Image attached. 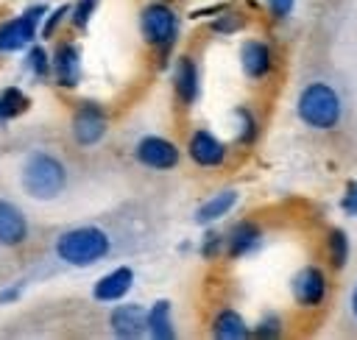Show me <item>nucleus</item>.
<instances>
[{
  "instance_id": "16",
  "label": "nucleus",
  "mask_w": 357,
  "mask_h": 340,
  "mask_svg": "<svg viewBox=\"0 0 357 340\" xmlns=\"http://www.w3.org/2000/svg\"><path fill=\"white\" fill-rule=\"evenodd\" d=\"M31 237L28 215L8 198H0V248H20Z\"/></svg>"
},
{
  "instance_id": "8",
  "label": "nucleus",
  "mask_w": 357,
  "mask_h": 340,
  "mask_svg": "<svg viewBox=\"0 0 357 340\" xmlns=\"http://www.w3.org/2000/svg\"><path fill=\"white\" fill-rule=\"evenodd\" d=\"M134 159L148 167V170H156V173H167V170H176L178 162H181V148L170 139V137H162V134H145L137 139L134 145Z\"/></svg>"
},
{
  "instance_id": "18",
  "label": "nucleus",
  "mask_w": 357,
  "mask_h": 340,
  "mask_svg": "<svg viewBox=\"0 0 357 340\" xmlns=\"http://www.w3.org/2000/svg\"><path fill=\"white\" fill-rule=\"evenodd\" d=\"M145 334L151 340H173L176 337V318H173V304L167 298H156L148 307L145 315Z\"/></svg>"
},
{
  "instance_id": "13",
  "label": "nucleus",
  "mask_w": 357,
  "mask_h": 340,
  "mask_svg": "<svg viewBox=\"0 0 357 340\" xmlns=\"http://www.w3.org/2000/svg\"><path fill=\"white\" fill-rule=\"evenodd\" d=\"M145 315H148V307L137 301H117L109 309L106 326L120 340H139L145 337Z\"/></svg>"
},
{
  "instance_id": "26",
  "label": "nucleus",
  "mask_w": 357,
  "mask_h": 340,
  "mask_svg": "<svg viewBox=\"0 0 357 340\" xmlns=\"http://www.w3.org/2000/svg\"><path fill=\"white\" fill-rule=\"evenodd\" d=\"M282 332H284V318L279 312H265L251 326V337H259V340H276L282 337Z\"/></svg>"
},
{
  "instance_id": "4",
  "label": "nucleus",
  "mask_w": 357,
  "mask_h": 340,
  "mask_svg": "<svg viewBox=\"0 0 357 340\" xmlns=\"http://www.w3.org/2000/svg\"><path fill=\"white\" fill-rule=\"evenodd\" d=\"M139 36L148 47L156 50L162 64H167L178 36H181V17L167 0H151L139 11Z\"/></svg>"
},
{
  "instance_id": "28",
  "label": "nucleus",
  "mask_w": 357,
  "mask_h": 340,
  "mask_svg": "<svg viewBox=\"0 0 357 340\" xmlns=\"http://www.w3.org/2000/svg\"><path fill=\"white\" fill-rule=\"evenodd\" d=\"M98 3H100V0H73V3H70V25H73L75 31L89 28V22H92V17H95V11H98Z\"/></svg>"
},
{
  "instance_id": "3",
  "label": "nucleus",
  "mask_w": 357,
  "mask_h": 340,
  "mask_svg": "<svg viewBox=\"0 0 357 340\" xmlns=\"http://www.w3.org/2000/svg\"><path fill=\"white\" fill-rule=\"evenodd\" d=\"M296 117L312 131H332L343 120V100L326 81H310L296 98Z\"/></svg>"
},
{
  "instance_id": "14",
  "label": "nucleus",
  "mask_w": 357,
  "mask_h": 340,
  "mask_svg": "<svg viewBox=\"0 0 357 340\" xmlns=\"http://www.w3.org/2000/svg\"><path fill=\"white\" fill-rule=\"evenodd\" d=\"M134 268H128V265H114V268H109L103 276H98L95 279V284H92V298L98 301V304H117V301H123L128 293H131V287H134Z\"/></svg>"
},
{
  "instance_id": "6",
  "label": "nucleus",
  "mask_w": 357,
  "mask_h": 340,
  "mask_svg": "<svg viewBox=\"0 0 357 340\" xmlns=\"http://www.w3.org/2000/svg\"><path fill=\"white\" fill-rule=\"evenodd\" d=\"M109 111L103 103L98 100H81L75 109H73V117H70V137L78 148H95L106 139L109 134Z\"/></svg>"
},
{
  "instance_id": "30",
  "label": "nucleus",
  "mask_w": 357,
  "mask_h": 340,
  "mask_svg": "<svg viewBox=\"0 0 357 340\" xmlns=\"http://www.w3.org/2000/svg\"><path fill=\"white\" fill-rule=\"evenodd\" d=\"M22 293H25V279H14L11 284H6V287L0 290V307L17 304V301L22 298Z\"/></svg>"
},
{
  "instance_id": "23",
  "label": "nucleus",
  "mask_w": 357,
  "mask_h": 340,
  "mask_svg": "<svg viewBox=\"0 0 357 340\" xmlns=\"http://www.w3.org/2000/svg\"><path fill=\"white\" fill-rule=\"evenodd\" d=\"M351 256V240L343 229H329L326 234V259L335 270H343Z\"/></svg>"
},
{
  "instance_id": "1",
  "label": "nucleus",
  "mask_w": 357,
  "mask_h": 340,
  "mask_svg": "<svg viewBox=\"0 0 357 340\" xmlns=\"http://www.w3.org/2000/svg\"><path fill=\"white\" fill-rule=\"evenodd\" d=\"M67 164L53 150L36 148L20 164V187L33 201H56L67 190Z\"/></svg>"
},
{
  "instance_id": "21",
  "label": "nucleus",
  "mask_w": 357,
  "mask_h": 340,
  "mask_svg": "<svg viewBox=\"0 0 357 340\" xmlns=\"http://www.w3.org/2000/svg\"><path fill=\"white\" fill-rule=\"evenodd\" d=\"M231 120H234V139H237V145L251 148L257 142V137H259V117L254 114V109L240 103V106L231 109Z\"/></svg>"
},
{
  "instance_id": "12",
  "label": "nucleus",
  "mask_w": 357,
  "mask_h": 340,
  "mask_svg": "<svg viewBox=\"0 0 357 340\" xmlns=\"http://www.w3.org/2000/svg\"><path fill=\"white\" fill-rule=\"evenodd\" d=\"M240 70L248 81H265L276 70V50L268 39L251 36L240 45Z\"/></svg>"
},
{
  "instance_id": "20",
  "label": "nucleus",
  "mask_w": 357,
  "mask_h": 340,
  "mask_svg": "<svg viewBox=\"0 0 357 340\" xmlns=\"http://www.w3.org/2000/svg\"><path fill=\"white\" fill-rule=\"evenodd\" d=\"M31 109V95L22 86H3L0 89V128L17 117H22Z\"/></svg>"
},
{
  "instance_id": "10",
  "label": "nucleus",
  "mask_w": 357,
  "mask_h": 340,
  "mask_svg": "<svg viewBox=\"0 0 357 340\" xmlns=\"http://www.w3.org/2000/svg\"><path fill=\"white\" fill-rule=\"evenodd\" d=\"M170 84H173V95L181 109H192L201 100V67H198L195 56H190V53L173 56Z\"/></svg>"
},
{
  "instance_id": "27",
  "label": "nucleus",
  "mask_w": 357,
  "mask_h": 340,
  "mask_svg": "<svg viewBox=\"0 0 357 340\" xmlns=\"http://www.w3.org/2000/svg\"><path fill=\"white\" fill-rule=\"evenodd\" d=\"M67 20H70V3H61L56 8H47V14H45V20L39 25V39H53Z\"/></svg>"
},
{
  "instance_id": "19",
  "label": "nucleus",
  "mask_w": 357,
  "mask_h": 340,
  "mask_svg": "<svg viewBox=\"0 0 357 340\" xmlns=\"http://www.w3.org/2000/svg\"><path fill=\"white\" fill-rule=\"evenodd\" d=\"M209 332L215 340H245L251 337V326L234 307H220L209 323Z\"/></svg>"
},
{
  "instance_id": "15",
  "label": "nucleus",
  "mask_w": 357,
  "mask_h": 340,
  "mask_svg": "<svg viewBox=\"0 0 357 340\" xmlns=\"http://www.w3.org/2000/svg\"><path fill=\"white\" fill-rule=\"evenodd\" d=\"M223 237H226V256L229 259H245V256L259 251V245L265 240V231L257 220L243 217V220L231 223Z\"/></svg>"
},
{
  "instance_id": "25",
  "label": "nucleus",
  "mask_w": 357,
  "mask_h": 340,
  "mask_svg": "<svg viewBox=\"0 0 357 340\" xmlns=\"http://www.w3.org/2000/svg\"><path fill=\"white\" fill-rule=\"evenodd\" d=\"M198 254H201V259H206V262L220 259V256L226 254V237H223V231L206 226V231L201 234V242H198Z\"/></svg>"
},
{
  "instance_id": "24",
  "label": "nucleus",
  "mask_w": 357,
  "mask_h": 340,
  "mask_svg": "<svg viewBox=\"0 0 357 340\" xmlns=\"http://www.w3.org/2000/svg\"><path fill=\"white\" fill-rule=\"evenodd\" d=\"M245 22H248L245 14L220 8V14H215V17L209 20V31H212L215 36H234V33H240V31L245 28Z\"/></svg>"
},
{
  "instance_id": "29",
  "label": "nucleus",
  "mask_w": 357,
  "mask_h": 340,
  "mask_svg": "<svg viewBox=\"0 0 357 340\" xmlns=\"http://www.w3.org/2000/svg\"><path fill=\"white\" fill-rule=\"evenodd\" d=\"M340 212L346 217H357V181H349L340 195Z\"/></svg>"
},
{
  "instance_id": "7",
  "label": "nucleus",
  "mask_w": 357,
  "mask_h": 340,
  "mask_svg": "<svg viewBox=\"0 0 357 340\" xmlns=\"http://www.w3.org/2000/svg\"><path fill=\"white\" fill-rule=\"evenodd\" d=\"M50 81L61 89H78L84 81V56L78 42L73 39H59L56 47L50 50Z\"/></svg>"
},
{
  "instance_id": "9",
  "label": "nucleus",
  "mask_w": 357,
  "mask_h": 340,
  "mask_svg": "<svg viewBox=\"0 0 357 340\" xmlns=\"http://www.w3.org/2000/svg\"><path fill=\"white\" fill-rule=\"evenodd\" d=\"M290 295L296 307L301 309H318L324 307L329 295V276L318 265H301L290 279Z\"/></svg>"
},
{
  "instance_id": "5",
  "label": "nucleus",
  "mask_w": 357,
  "mask_h": 340,
  "mask_svg": "<svg viewBox=\"0 0 357 340\" xmlns=\"http://www.w3.org/2000/svg\"><path fill=\"white\" fill-rule=\"evenodd\" d=\"M47 14L45 3H33L20 14L0 22V53H22L33 42H39V25Z\"/></svg>"
},
{
  "instance_id": "31",
  "label": "nucleus",
  "mask_w": 357,
  "mask_h": 340,
  "mask_svg": "<svg viewBox=\"0 0 357 340\" xmlns=\"http://www.w3.org/2000/svg\"><path fill=\"white\" fill-rule=\"evenodd\" d=\"M265 6H268L273 20H287L296 8V0H265Z\"/></svg>"
},
{
  "instance_id": "11",
  "label": "nucleus",
  "mask_w": 357,
  "mask_h": 340,
  "mask_svg": "<svg viewBox=\"0 0 357 340\" xmlns=\"http://www.w3.org/2000/svg\"><path fill=\"white\" fill-rule=\"evenodd\" d=\"M187 156L201 170H218L229 162V145L209 128H195L187 139Z\"/></svg>"
},
{
  "instance_id": "17",
  "label": "nucleus",
  "mask_w": 357,
  "mask_h": 340,
  "mask_svg": "<svg viewBox=\"0 0 357 340\" xmlns=\"http://www.w3.org/2000/svg\"><path fill=\"white\" fill-rule=\"evenodd\" d=\"M237 201H240V192L234 190V187H223V190H218V192H212L206 201H201L198 206H195V215H192V220L198 223V226H215L218 220H223L234 206H237Z\"/></svg>"
},
{
  "instance_id": "22",
  "label": "nucleus",
  "mask_w": 357,
  "mask_h": 340,
  "mask_svg": "<svg viewBox=\"0 0 357 340\" xmlns=\"http://www.w3.org/2000/svg\"><path fill=\"white\" fill-rule=\"evenodd\" d=\"M22 67L25 72L36 81V84H45L50 81V50L39 42H33L31 47L22 50Z\"/></svg>"
},
{
  "instance_id": "2",
  "label": "nucleus",
  "mask_w": 357,
  "mask_h": 340,
  "mask_svg": "<svg viewBox=\"0 0 357 340\" xmlns=\"http://www.w3.org/2000/svg\"><path fill=\"white\" fill-rule=\"evenodd\" d=\"M53 254L67 268H92L112 254V237L95 223H81L56 237Z\"/></svg>"
},
{
  "instance_id": "32",
  "label": "nucleus",
  "mask_w": 357,
  "mask_h": 340,
  "mask_svg": "<svg viewBox=\"0 0 357 340\" xmlns=\"http://www.w3.org/2000/svg\"><path fill=\"white\" fill-rule=\"evenodd\" d=\"M349 309H351V318L357 320V284L351 287V295H349Z\"/></svg>"
}]
</instances>
